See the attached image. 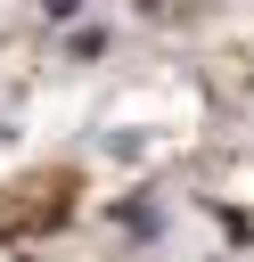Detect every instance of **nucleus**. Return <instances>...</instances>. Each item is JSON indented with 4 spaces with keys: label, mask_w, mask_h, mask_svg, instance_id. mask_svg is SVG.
<instances>
[{
    "label": "nucleus",
    "mask_w": 254,
    "mask_h": 262,
    "mask_svg": "<svg viewBox=\"0 0 254 262\" xmlns=\"http://www.w3.org/2000/svg\"><path fill=\"white\" fill-rule=\"evenodd\" d=\"M49 8H57V16H74V0H49Z\"/></svg>",
    "instance_id": "f257e3e1"
}]
</instances>
